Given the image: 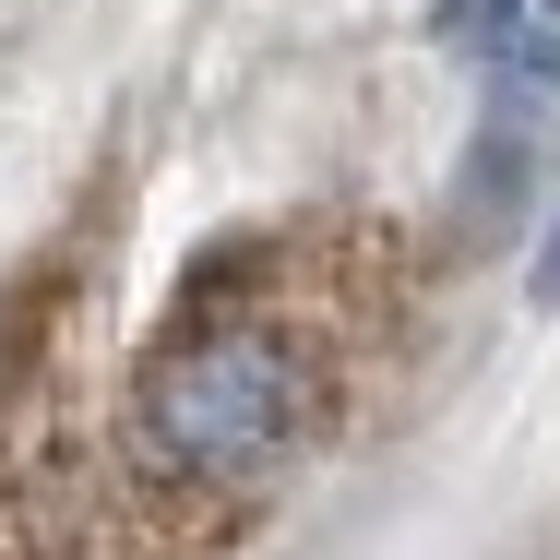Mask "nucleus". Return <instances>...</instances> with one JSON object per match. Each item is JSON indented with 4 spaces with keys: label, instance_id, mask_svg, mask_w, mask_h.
Segmentation results:
<instances>
[{
    "label": "nucleus",
    "instance_id": "2",
    "mask_svg": "<svg viewBox=\"0 0 560 560\" xmlns=\"http://www.w3.org/2000/svg\"><path fill=\"white\" fill-rule=\"evenodd\" d=\"M442 48L525 96H560V0H442Z\"/></svg>",
    "mask_w": 560,
    "mask_h": 560
},
{
    "label": "nucleus",
    "instance_id": "3",
    "mask_svg": "<svg viewBox=\"0 0 560 560\" xmlns=\"http://www.w3.org/2000/svg\"><path fill=\"white\" fill-rule=\"evenodd\" d=\"M537 299H560V238H549V250H537Z\"/></svg>",
    "mask_w": 560,
    "mask_h": 560
},
{
    "label": "nucleus",
    "instance_id": "1",
    "mask_svg": "<svg viewBox=\"0 0 560 560\" xmlns=\"http://www.w3.org/2000/svg\"><path fill=\"white\" fill-rule=\"evenodd\" d=\"M406 323V238L287 215L215 238L96 430V560H226L335 442Z\"/></svg>",
    "mask_w": 560,
    "mask_h": 560
}]
</instances>
